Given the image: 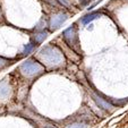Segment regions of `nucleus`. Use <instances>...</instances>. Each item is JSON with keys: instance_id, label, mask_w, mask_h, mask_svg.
I'll return each instance as SVG.
<instances>
[{"instance_id": "10", "label": "nucleus", "mask_w": 128, "mask_h": 128, "mask_svg": "<svg viewBox=\"0 0 128 128\" xmlns=\"http://www.w3.org/2000/svg\"><path fill=\"white\" fill-rule=\"evenodd\" d=\"M31 49H32V46H28L26 49H25V51H24V53H27V52H30L31 51Z\"/></svg>"}, {"instance_id": "9", "label": "nucleus", "mask_w": 128, "mask_h": 128, "mask_svg": "<svg viewBox=\"0 0 128 128\" xmlns=\"http://www.w3.org/2000/svg\"><path fill=\"white\" fill-rule=\"evenodd\" d=\"M46 33H44V34H40V35L39 36H38V41H42V40H43V39H46Z\"/></svg>"}, {"instance_id": "7", "label": "nucleus", "mask_w": 128, "mask_h": 128, "mask_svg": "<svg viewBox=\"0 0 128 128\" xmlns=\"http://www.w3.org/2000/svg\"><path fill=\"white\" fill-rule=\"evenodd\" d=\"M9 93V87L6 84V82H1L0 83V96L6 98Z\"/></svg>"}, {"instance_id": "8", "label": "nucleus", "mask_w": 128, "mask_h": 128, "mask_svg": "<svg viewBox=\"0 0 128 128\" xmlns=\"http://www.w3.org/2000/svg\"><path fill=\"white\" fill-rule=\"evenodd\" d=\"M66 128H86V126L84 124H80V122H77V124H72V125H69L67 126Z\"/></svg>"}, {"instance_id": "1", "label": "nucleus", "mask_w": 128, "mask_h": 128, "mask_svg": "<svg viewBox=\"0 0 128 128\" xmlns=\"http://www.w3.org/2000/svg\"><path fill=\"white\" fill-rule=\"evenodd\" d=\"M41 57L43 58V60H46L49 65H58V64L62 62L64 56L60 51H58L57 49H53L51 46L43 49L40 52Z\"/></svg>"}, {"instance_id": "3", "label": "nucleus", "mask_w": 128, "mask_h": 128, "mask_svg": "<svg viewBox=\"0 0 128 128\" xmlns=\"http://www.w3.org/2000/svg\"><path fill=\"white\" fill-rule=\"evenodd\" d=\"M64 35H65V39L67 40V42L69 43V46H75V44L78 43V38L76 34L75 27H69L68 30H66Z\"/></svg>"}, {"instance_id": "2", "label": "nucleus", "mask_w": 128, "mask_h": 128, "mask_svg": "<svg viewBox=\"0 0 128 128\" xmlns=\"http://www.w3.org/2000/svg\"><path fill=\"white\" fill-rule=\"evenodd\" d=\"M20 70L23 72V74L26 76H33L38 75L40 72H43V67L40 64H38L36 61L33 60H27L26 62H24L20 67Z\"/></svg>"}, {"instance_id": "6", "label": "nucleus", "mask_w": 128, "mask_h": 128, "mask_svg": "<svg viewBox=\"0 0 128 128\" xmlns=\"http://www.w3.org/2000/svg\"><path fill=\"white\" fill-rule=\"evenodd\" d=\"M98 17H100L99 12H91V14H88V15H86V16L83 17V18H82V23L84 25H87V24H90V23L92 22V20H96Z\"/></svg>"}, {"instance_id": "5", "label": "nucleus", "mask_w": 128, "mask_h": 128, "mask_svg": "<svg viewBox=\"0 0 128 128\" xmlns=\"http://www.w3.org/2000/svg\"><path fill=\"white\" fill-rule=\"evenodd\" d=\"M93 98H94V100L96 101V103L99 104L100 108L104 109V110H112V109H114V106H112V104H110L108 101H104L102 98L98 96V95H95V94L93 95Z\"/></svg>"}, {"instance_id": "11", "label": "nucleus", "mask_w": 128, "mask_h": 128, "mask_svg": "<svg viewBox=\"0 0 128 128\" xmlns=\"http://www.w3.org/2000/svg\"><path fill=\"white\" fill-rule=\"evenodd\" d=\"M46 128H54V127H46Z\"/></svg>"}, {"instance_id": "4", "label": "nucleus", "mask_w": 128, "mask_h": 128, "mask_svg": "<svg viewBox=\"0 0 128 128\" xmlns=\"http://www.w3.org/2000/svg\"><path fill=\"white\" fill-rule=\"evenodd\" d=\"M68 18V15L66 14H59L58 16L53 17L52 18V22H51V27L53 30L54 28H58L60 25H62V23H65Z\"/></svg>"}]
</instances>
